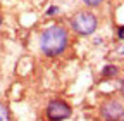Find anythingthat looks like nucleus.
Returning <instances> with one entry per match:
<instances>
[{
	"instance_id": "f257e3e1",
	"label": "nucleus",
	"mask_w": 124,
	"mask_h": 121,
	"mask_svg": "<svg viewBox=\"0 0 124 121\" xmlns=\"http://www.w3.org/2000/svg\"><path fill=\"white\" fill-rule=\"evenodd\" d=\"M71 45V29L62 26V24H50L38 36V47L40 52L48 57V59H57L64 55Z\"/></svg>"
},
{
	"instance_id": "f03ea898",
	"label": "nucleus",
	"mask_w": 124,
	"mask_h": 121,
	"mask_svg": "<svg viewBox=\"0 0 124 121\" xmlns=\"http://www.w3.org/2000/svg\"><path fill=\"white\" fill-rule=\"evenodd\" d=\"M100 19L91 9L90 10H76L69 17V29L78 36H91L98 29Z\"/></svg>"
},
{
	"instance_id": "7ed1b4c3",
	"label": "nucleus",
	"mask_w": 124,
	"mask_h": 121,
	"mask_svg": "<svg viewBox=\"0 0 124 121\" xmlns=\"http://www.w3.org/2000/svg\"><path fill=\"white\" fill-rule=\"evenodd\" d=\"M72 116V105L64 99H50L45 105L46 121H66Z\"/></svg>"
},
{
	"instance_id": "20e7f679",
	"label": "nucleus",
	"mask_w": 124,
	"mask_h": 121,
	"mask_svg": "<svg viewBox=\"0 0 124 121\" xmlns=\"http://www.w3.org/2000/svg\"><path fill=\"white\" fill-rule=\"evenodd\" d=\"M98 112L103 121H124V102L116 97H108L100 104Z\"/></svg>"
},
{
	"instance_id": "39448f33",
	"label": "nucleus",
	"mask_w": 124,
	"mask_h": 121,
	"mask_svg": "<svg viewBox=\"0 0 124 121\" xmlns=\"http://www.w3.org/2000/svg\"><path fill=\"white\" fill-rule=\"evenodd\" d=\"M119 74V68L116 64H105L103 69H102V78L103 80H112V78H117Z\"/></svg>"
},
{
	"instance_id": "423d86ee",
	"label": "nucleus",
	"mask_w": 124,
	"mask_h": 121,
	"mask_svg": "<svg viewBox=\"0 0 124 121\" xmlns=\"http://www.w3.org/2000/svg\"><path fill=\"white\" fill-rule=\"evenodd\" d=\"M81 2H83V5H85L86 9H91V10H93V9L102 7L105 0H81Z\"/></svg>"
},
{
	"instance_id": "0eeeda50",
	"label": "nucleus",
	"mask_w": 124,
	"mask_h": 121,
	"mask_svg": "<svg viewBox=\"0 0 124 121\" xmlns=\"http://www.w3.org/2000/svg\"><path fill=\"white\" fill-rule=\"evenodd\" d=\"M10 119V114H9V109L5 107L4 104H0V121H9Z\"/></svg>"
},
{
	"instance_id": "6e6552de",
	"label": "nucleus",
	"mask_w": 124,
	"mask_h": 121,
	"mask_svg": "<svg viewBox=\"0 0 124 121\" xmlns=\"http://www.w3.org/2000/svg\"><path fill=\"white\" fill-rule=\"evenodd\" d=\"M59 14V7L57 5H50L48 9H46V16H57Z\"/></svg>"
},
{
	"instance_id": "1a4fd4ad",
	"label": "nucleus",
	"mask_w": 124,
	"mask_h": 121,
	"mask_svg": "<svg viewBox=\"0 0 124 121\" xmlns=\"http://www.w3.org/2000/svg\"><path fill=\"white\" fill-rule=\"evenodd\" d=\"M116 35H117V38H119L121 42H124V24L117 28V31H116Z\"/></svg>"
},
{
	"instance_id": "9d476101",
	"label": "nucleus",
	"mask_w": 124,
	"mask_h": 121,
	"mask_svg": "<svg viewBox=\"0 0 124 121\" xmlns=\"http://www.w3.org/2000/svg\"><path fill=\"white\" fill-rule=\"evenodd\" d=\"M119 92H121V95L124 97V78L119 80Z\"/></svg>"
},
{
	"instance_id": "9b49d317",
	"label": "nucleus",
	"mask_w": 124,
	"mask_h": 121,
	"mask_svg": "<svg viewBox=\"0 0 124 121\" xmlns=\"http://www.w3.org/2000/svg\"><path fill=\"white\" fill-rule=\"evenodd\" d=\"M0 26H2V16H0Z\"/></svg>"
},
{
	"instance_id": "f8f14e48",
	"label": "nucleus",
	"mask_w": 124,
	"mask_h": 121,
	"mask_svg": "<svg viewBox=\"0 0 124 121\" xmlns=\"http://www.w3.org/2000/svg\"><path fill=\"white\" fill-rule=\"evenodd\" d=\"M121 54H124V49H122V52H121Z\"/></svg>"
}]
</instances>
